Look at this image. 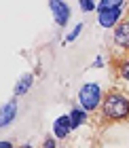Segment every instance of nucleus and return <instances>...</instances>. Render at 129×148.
Here are the masks:
<instances>
[{
  "instance_id": "obj_1",
  "label": "nucleus",
  "mask_w": 129,
  "mask_h": 148,
  "mask_svg": "<svg viewBox=\"0 0 129 148\" xmlns=\"http://www.w3.org/2000/svg\"><path fill=\"white\" fill-rule=\"evenodd\" d=\"M102 119L108 123H117V121L129 119V95L123 91L112 89L108 95L102 99Z\"/></svg>"
},
{
  "instance_id": "obj_2",
  "label": "nucleus",
  "mask_w": 129,
  "mask_h": 148,
  "mask_svg": "<svg viewBox=\"0 0 129 148\" xmlns=\"http://www.w3.org/2000/svg\"><path fill=\"white\" fill-rule=\"evenodd\" d=\"M78 99H80V104H83L85 110L93 112V110L99 108V104H102L104 97H102V91H99V87L95 83H87L83 89L78 91Z\"/></svg>"
},
{
  "instance_id": "obj_3",
  "label": "nucleus",
  "mask_w": 129,
  "mask_h": 148,
  "mask_svg": "<svg viewBox=\"0 0 129 148\" xmlns=\"http://www.w3.org/2000/svg\"><path fill=\"white\" fill-rule=\"evenodd\" d=\"M114 45L129 51V17L117 23V28H114Z\"/></svg>"
},
{
  "instance_id": "obj_4",
  "label": "nucleus",
  "mask_w": 129,
  "mask_h": 148,
  "mask_svg": "<svg viewBox=\"0 0 129 148\" xmlns=\"http://www.w3.org/2000/svg\"><path fill=\"white\" fill-rule=\"evenodd\" d=\"M121 15H123V6H119V9L99 11V23L104 25V28H112L117 21H121Z\"/></svg>"
},
{
  "instance_id": "obj_5",
  "label": "nucleus",
  "mask_w": 129,
  "mask_h": 148,
  "mask_svg": "<svg viewBox=\"0 0 129 148\" xmlns=\"http://www.w3.org/2000/svg\"><path fill=\"white\" fill-rule=\"evenodd\" d=\"M49 6H51L53 15H55L57 25H66L68 19H70V6H68L66 2H51Z\"/></svg>"
},
{
  "instance_id": "obj_6",
  "label": "nucleus",
  "mask_w": 129,
  "mask_h": 148,
  "mask_svg": "<svg viewBox=\"0 0 129 148\" xmlns=\"http://www.w3.org/2000/svg\"><path fill=\"white\" fill-rule=\"evenodd\" d=\"M15 114H17V102H15V99H11V102L0 110V127L9 125L11 121L15 119Z\"/></svg>"
},
{
  "instance_id": "obj_7",
  "label": "nucleus",
  "mask_w": 129,
  "mask_h": 148,
  "mask_svg": "<svg viewBox=\"0 0 129 148\" xmlns=\"http://www.w3.org/2000/svg\"><path fill=\"white\" fill-rule=\"evenodd\" d=\"M70 129H72V125H70V119L68 116H59L55 121V125H53V131H55L57 138H66L70 133Z\"/></svg>"
},
{
  "instance_id": "obj_8",
  "label": "nucleus",
  "mask_w": 129,
  "mask_h": 148,
  "mask_svg": "<svg viewBox=\"0 0 129 148\" xmlns=\"http://www.w3.org/2000/svg\"><path fill=\"white\" fill-rule=\"evenodd\" d=\"M68 119H70V125H72V129H76L78 125H83L85 121H87V114L83 110H78V108H74L70 114H68Z\"/></svg>"
},
{
  "instance_id": "obj_9",
  "label": "nucleus",
  "mask_w": 129,
  "mask_h": 148,
  "mask_svg": "<svg viewBox=\"0 0 129 148\" xmlns=\"http://www.w3.org/2000/svg\"><path fill=\"white\" fill-rule=\"evenodd\" d=\"M30 85H32V74H25V76L19 80V85L15 87V93H17V95H21V93H25L30 89Z\"/></svg>"
},
{
  "instance_id": "obj_10",
  "label": "nucleus",
  "mask_w": 129,
  "mask_h": 148,
  "mask_svg": "<svg viewBox=\"0 0 129 148\" xmlns=\"http://www.w3.org/2000/svg\"><path fill=\"white\" fill-rule=\"evenodd\" d=\"M119 74L125 80H129V59H123V62L119 64Z\"/></svg>"
},
{
  "instance_id": "obj_11",
  "label": "nucleus",
  "mask_w": 129,
  "mask_h": 148,
  "mask_svg": "<svg viewBox=\"0 0 129 148\" xmlns=\"http://www.w3.org/2000/svg\"><path fill=\"white\" fill-rule=\"evenodd\" d=\"M80 30H83V23H78L76 28H74V32H72V34H70V36L66 38V42H70V40H74V38H76V36L80 34Z\"/></svg>"
},
{
  "instance_id": "obj_12",
  "label": "nucleus",
  "mask_w": 129,
  "mask_h": 148,
  "mask_svg": "<svg viewBox=\"0 0 129 148\" xmlns=\"http://www.w3.org/2000/svg\"><path fill=\"white\" fill-rule=\"evenodd\" d=\"M80 9L83 11H93L95 9V2H80Z\"/></svg>"
},
{
  "instance_id": "obj_13",
  "label": "nucleus",
  "mask_w": 129,
  "mask_h": 148,
  "mask_svg": "<svg viewBox=\"0 0 129 148\" xmlns=\"http://www.w3.org/2000/svg\"><path fill=\"white\" fill-rule=\"evenodd\" d=\"M43 148H55V140H53V138H47L45 144H43Z\"/></svg>"
},
{
  "instance_id": "obj_14",
  "label": "nucleus",
  "mask_w": 129,
  "mask_h": 148,
  "mask_svg": "<svg viewBox=\"0 0 129 148\" xmlns=\"http://www.w3.org/2000/svg\"><path fill=\"white\" fill-rule=\"evenodd\" d=\"M0 148H13L11 142H0Z\"/></svg>"
}]
</instances>
